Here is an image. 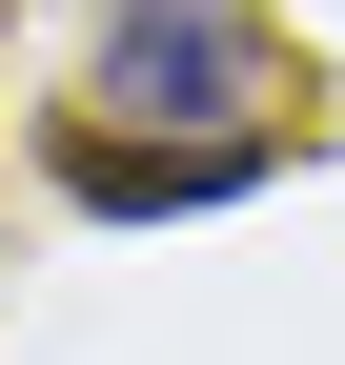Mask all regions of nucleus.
Returning a JSON list of instances; mask_svg holds the SVG:
<instances>
[{
  "label": "nucleus",
  "mask_w": 345,
  "mask_h": 365,
  "mask_svg": "<svg viewBox=\"0 0 345 365\" xmlns=\"http://www.w3.org/2000/svg\"><path fill=\"white\" fill-rule=\"evenodd\" d=\"M81 102L102 122H244L264 102V21L244 0H102V41H81Z\"/></svg>",
  "instance_id": "obj_1"
},
{
  "label": "nucleus",
  "mask_w": 345,
  "mask_h": 365,
  "mask_svg": "<svg viewBox=\"0 0 345 365\" xmlns=\"http://www.w3.org/2000/svg\"><path fill=\"white\" fill-rule=\"evenodd\" d=\"M41 163H61V203H102V223H183V203H244L284 143H264V122H203V143H183V122H102V102H61V143H41Z\"/></svg>",
  "instance_id": "obj_2"
}]
</instances>
